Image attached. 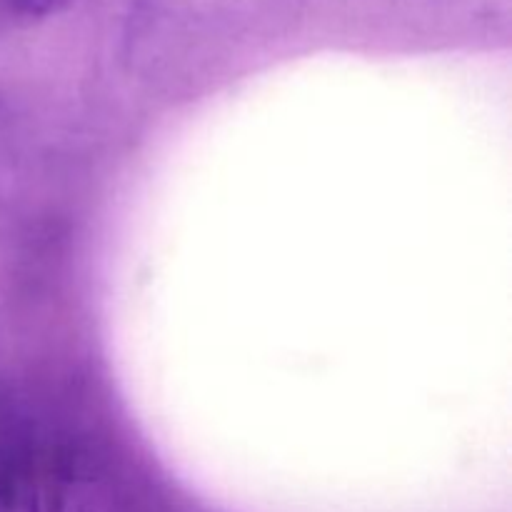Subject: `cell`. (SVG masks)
<instances>
[{"label":"cell","mask_w":512,"mask_h":512,"mask_svg":"<svg viewBox=\"0 0 512 512\" xmlns=\"http://www.w3.org/2000/svg\"><path fill=\"white\" fill-rule=\"evenodd\" d=\"M0 512H45V455L10 413H0Z\"/></svg>","instance_id":"cell-2"},{"label":"cell","mask_w":512,"mask_h":512,"mask_svg":"<svg viewBox=\"0 0 512 512\" xmlns=\"http://www.w3.org/2000/svg\"><path fill=\"white\" fill-rule=\"evenodd\" d=\"M75 0H0L5 13L10 18L20 20V23H38V20H48L53 15L63 13L73 5Z\"/></svg>","instance_id":"cell-3"},{"label":"cell","mask_w":512,"mask_h":512,"mask_svg":"<svg viewBox=\"0 0 512 512\" xmlns=\"http://www.w3.org/2000/svg\"><path fill=\"white\" fill-rule=\"evenodd\" d=\"M45 512H145L108 463L85 448L45 458Z\"/></svg>","instance_id":"cell-1"}]
</instances>
